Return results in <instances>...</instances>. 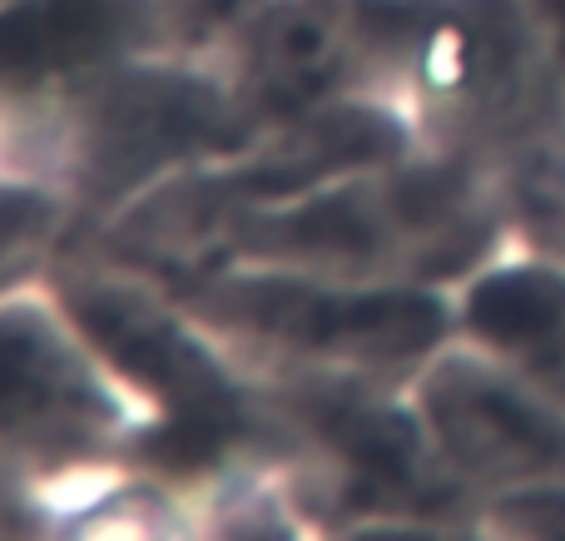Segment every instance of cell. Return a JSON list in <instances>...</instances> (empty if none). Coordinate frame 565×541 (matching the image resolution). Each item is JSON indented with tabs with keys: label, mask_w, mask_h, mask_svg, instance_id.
<instances>
[{
	"label": "cell",
	"mask_w": 565,
	"mask_h": 541,
	"mask_svg": "<svg viewBox=\"0 0 565 541\" xmlns=\"http://www.w3.org/2000/svg\"><path fill=\"white\" fill-rule=\"evenodd\" d=\"M174 294L268 388H412L441 348L457 343V294L427 284L228 264Z\"/></svg>",
	"instance_id": "8992f818"
},
{
	"label": "cell",
	"mask_w": 565,
	"mask_h": 541,
	"mask_svg": "<svg viewBox=\"0 0 565 541\" xmlns=\"http://www.w3.org/2000/svg\"><path fill=\"white\" fill-rule=\"evenodd\" d=\"M45 284L145 417L135 467L209 507L248 473H288L292 443L278 397L258 383L159 278L85 244H65Z\"/></svg>",
	"instance_id": "6da1fadb"
},
{
	"label": "cell",
	"mask_w": 565,
	"mask_h": 541,
	"mask_svg": "<svg viewBox=\"0 0 565 541\" xmlns=\"http://www.w3.org/2000/svg\"><path fill=\"white\" fill-rule=\"evenodd\" d=\"M184 45L154 0H6L0 119H25L149 50Z\"/></svg>",
	"instance_id": "30bf717a"
},
{
	"label": "cell",
	"mask_w": 565,
	"mask_h": 541,
	"mask_svg": "<svg viewBox=\"0 0 565 541\" xmlns=\"http://www.w3.org/2000/svg\"><path fill=\"white\" fill-rule=\"evenodd\" d=\"M288 423V482L308 532L481 537V502L451 477L407 388H274Z\"/></svg>",
	"instance_id": "52a82bcc"
},
{
	"label": "cell",
	"mask_w": 565,
	"mask_h": 541,
	"mask_svg": "<svg viewBox=\"0 0 565 541\" xmlns=\"http://www.w3.org/2000/svg\"><path fill=\"white\" fill-rule=\"evenodd\" d=\"M367 95L427 149L521 179L565 159V99L521 0H362Z\"/></svg>",
	"instance_id": "277c9868"
},
{
	"label": "cell",
	"mask_w": 565,
	"mask_h": 541,
	"mask_svg": "<svg viewBox=\"0 0 565 541\" xmlns=\"http://www.w3.org/2000/svg\"><path fill=\"white\" fill-rule=\"evenodd\" d=\"M154 6L169 15V25L179 30L184 45L204 50V45H214L228 25H234L238 10H244L248 0H154Z\"/></svg>",
	"instance_id": "5bb4252c"
},
{
	"label": "cell",
	"mask_w": 565,
	"mask_h": 541,
	"mask_svg": "<svg viewBox=\"0 0 565 541\" xmlns=\"http://www.w3.org/2000/svg\"><path fill=\"white\" fill-rule=\"evenodd\" d=\"M521 10H526L531 35H536L541 60L551 70V85L565 99V0H521Z\"/></svg>",
	"instance_id": "9a60e30c"
},
{
	"label": "cell",
	"mask_w": 565,
	"mask_h": 541,
	"mask_svg": "<svg viewBox=\"0 0 565 541\" xmlns=\"http://www.w3.org/2000/svg\"><path fill=\"white\" fill-rule=\"evenodd\" d=\"M258 135L214 50L199 45L149 50L35 115L0 119V145L65 189L79 234L169 179L234 159Z\"/></svg>",
	"instance_id": "5b68a950"
},
{
	"label": "cell",
	"mask_w": 565,
	"mask_h": 541,
	"mask_svg": "<svg viewBox=\"0 0 565 541\" xmlns=\"http://www.w3.org/2000/svg\"><path fill=\"white\" fill-rule=\"evenodd\" d=\"M441 463L477 502L565 482V403L471 343H451L407 388Z\"/></svg>",
	"instance_id": "ba28073f"
},
{
	"label": "cell",
	"mask_w": 565,
	"mask_h": 541,
	"mask_svg": "<svg viewBox=\"0 0 565 541\" xmlns=\"http://www.w3.org/2000/svg\"><path fill=\"white\" fill-rule=\"evenodd\" d=\"M75 234L79 219L65 189L0 145V294L45 278Z\"/></svg>",
	"instance_id": "7c38bea8"
},
{
	"label": "cell",
	"mask_w": 565,
	"mask_h": 541,
	"mask_svg": "<svg viewBox=\"0 0 565 541\" xmlns=\"http://www.w3.org/2000/svg\"><path fill=\"white\" fill-rule=\"evenodd\" d=\"M0 6H6V0H0Z\"/></svg>",
	"instance_id": "2e32d148"
},
{
	"label": "cell",
	"mask_w": 565,
	"mask_h": 541,
	"mask_svg": "<svg viewBox=\"0 0 565 541\" xmlns=\"http://www.w3.org/2000/svg\"><path fill=\"white\" fill-rule=\"evenodd\" d=\"M451 294L461 343L565 403V248L516 234Z\"/></svg>",
	"instance_id": "8fae6325"
},
{
	"label": "cell",
	"mask_w": 565,
	"mask_h": 541,
	"mask_svg": "<svg viewBox=\"0 0 565 541\" xmlns=\"http://www.w3.org/2000/svg\"><path fill=\"white\" fill-rule=\"evenodd\" d=\"M214 60L258 129L367 95L362 0H248Z\"/></svg>",
	"instance_id": "9c48e42d"
},
{
	"label": "cell",
	"mask_w": 565,
	"mask_h": 541,
	"mask_svg": "<svg viewBox=\"0 0 565 541\" xmlns=\"http://www.w3.org/2000/svg\"><path fill=\"white\" fill-rule=\"evenodd\" d=\"M516 234L511 179L497 165L417 145L302 194L228 214L204 274L264 264L358 284L457 288Z\"/></svg>",
	"instance_id": "7a4b0ae2"
},
{
	"label": "cell",
	"mask_w": 565,
	"mask_h": 541,
	"mask_svg": "<svg viewBox=\"0 0 565 541\" xmlns=\"http://www.w3.org/2000/svg\"><path fill=\"white\" fill-rule=\"evenodd\" d=\"M139 417L45 278L0 294V537L115 532Z\"/></svg>",
	"instance_id": "3957f363"
},
{
	"label": "cell",
	"mask_w": 565,
	"mask_h": 541,
	"mask_svg": "<svg viewBox=\"0 0 565 541\" xmlns=\"http://www.w3.org/2000/svg\"><path fill=\"white\" fill-rule=\"evenodd\" d=\"M481 537H546L565 541V482L501 492L481 502Z\"/></svg>",
	"instance_id": "4fadbf2b"
}]
</instances>
